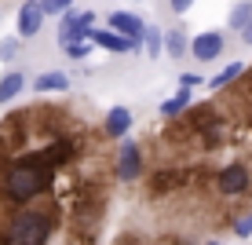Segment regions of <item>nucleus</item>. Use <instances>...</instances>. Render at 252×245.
I'll use <instances>...</instances> for the list:
<instances>
[{
	"mask_svg": "<svg viewBox=\"0 0 252 245\" xmlns=\"http://www.w3.org/2000/svg\"><path fill=\"white\" fill-rule=\"evenodd\" d=\"M55 183V169H48L40 161V154H26L19 161H11L4 169V179H0V194H4L11 205L26 209L33 198H40L44 190H51Z\"/></svg>",
	"mask_w": 252,
	"mask_h": 245,
	"instance_id": "obj_1",
	"label": "nucleus"
},
{
	"mask_svg": "<svg viewBox=\"0 0 252 245\" xmlns=\"http://www.w3.org/2000/svg\"><path fill=\"white\" fill-rule=\"evenodd\" d=\"M51 231H55V216L44 209H19L7 220L0 245H48Z\"/></svg>",
	"mask_w": 252,
	"mask_h": 245,
	"instance_id": "obj_2",
	"label": "nucleus"
},
{
	"mask_svg": "<svg viewBox=\"0 0 252 245\" xmlns=\"http://www.w3.org/2000/svg\"><path fill=\"white\" fill-rule=\"evenodd\" d=\"M95 30V11H66L63 15V26H59V44L69 48V44H81L88 40Z\"/></svg>",
	"mask_w": 252,
	"mask_h": 245,
	"instance_id": "obj_3",
	"label": "nucleus"
},
{
	"mask_svg": "<svg viewBox=\"0 0 252 245\" xmlns=\"http://www.w3.org/2000/svg\"><path fill=\"white\" fill-rule=\"evenodd\" d=\"M249 187H252V172H249V165H241V161H230L227 169L216 176V190H220V194H227V198L245 194Z\"/></svg>",
	"mask_w": 252,
	"mask_h": 245,
	"instance_id": "obj_4",
	"label": "nucleus"
},
{
	"mask_svg": "<svg viewBox=\"0 0 252 245\" xmlns=\"http://www.w3.org/2000/svg\"><path fill=\"white\" fill-rule=\"evenodd\" d=\"M223 48H227V33L223 30H205V33H197V37L190 40V55H194L197 63H216V59L223 55Z\"/></svg>",
	"mask_w": 252,
	"mask_h": 245,
	"instance_id": "obj_5",
	"label": "nucleus"
},
{
	"mask_svg": "<svg viewBox=\"0 0 252 245\" xmlns=\"http://www.w3.org/2000/svg\"><path fill=\"white\" fill-rule=\"evenodd\" d=\"M139 176H143V150H139V143L125 139V143H121V154H117V179L135 183Z\"/></svg>",
	"mask_w": 252,
	"mask_h": 245,
	"instance_id": "obj_6",
	"label": "nucleus"
},
{
	"mask_svg": "<svg viewBox=\"0 0 252 245\" xmlns=\"http://www.w3.org/2000/svg\"><path fill=\"white\" fill-rule=\"evenodd\" d=\"M106 30H114V33H121L125 40H132V44L143 48L146 26L139 22V15H132V11H114V15H110V26H106Z\"/></svg>",
	"mask_w": 252,
	"mask_h": 245,
	"instance_id": "obj_7",
	"label": "nucleus"
},
{
	"mask_svg": "<svg viewBox=\"0 0 252 245\" xmlns=\"http://www.w3.org/2000/svg\"><path fill=\"white\" fill-rule=\"evenodd\" d=\"M92 44L95 48H102V51H114V55H132V51H143L139 44H132V40H125L121 37V33H114V30H106V26H102V30H92Z\"/></svg>",
	"mask_w": 252,
	"mask_h": 245,
	"instance_id": "obj_8",
	"label": "nucleus"
},
{
	"mask_svg": "<svg viewBox=\"0 0 252 245\" xmlns=\"http://www.w3.org/2000/svg\"><path fill=\"white\" fill-rule=\"evenodd\" d=\"M15 26H19V37H37V33H40V26H44V11H40L37 0H26V4L19 7Z\"/></svg>",
	"mask_w": 252,
	"mask_h": 245,
	"instance_id": "obj_9",
	"label": "nucleus"
},
{
	"mask_svg": "<svg viewBox=\"0 0 252 245\" xmlns=\"http://www.w3.org/2000/svg\"><path fill=\"white\" fill-rule=\"evenodd\" d=\"M106 136L110 139H125L128 136V128H132V110L128 106H110V113H106Z\"/></svg>",
	"mask_w": 252,
	"mask_h": 245,
	"instance_id": "obj_10",
	"label": "nucleus"
},
{
	"mask_svg": "<svg viewBox=\"0 0 252 245\" xmlns=\"http://www.w3.org/2000/svg\"><path fill=\"white\" fill-rule=\"evenodd\" d=\"M40 161H44L48 169H59V165L73 161V143H69V139H55V143H48L44 150H40Z\"/></svg>",
	"mask_w": 252,
	"mask_h": 245,
	"instance_id": "obj_11",
	"label": "nucleus"
},
{
	"mask_svg": "<svg viewBox=\"0 0 252 245\" xmlns=\"http://www.w3.org/2000/svg\"><path fill=\"white\" fill-rule=\"evenodd\" d=\"M22 88H26V73H22V70H7V73L0 77V103L19 99Z\"/></svg>",
	"mask_w": 252,
	"mask_h": 245,
	"instance_id": "obj_12",
	"label": "nucleus"
},
{
	"mask_svg": "<svg viewBox=\"0 0 252 245\" xmlns=\"http://www.w3.org/2000/svg\"><path fill=\"white\" fill-rule=\"evenodd\" d=\"M190 103H194V92H187V88H179L176 95H172V99H164L161 103V117H179V113L183 110H190Z\"/></svg>",
	"mask_w": 252,
	"mask_h": 245,
	"instance_id": "obj_13",
	"label": "nucleus"
},
{
	"mask_svg": "<svg viewBox=\"0 0 252 245\" xmlns=\"http://www.w3.org/2000/svg\"><path fill=\"white\" fill-rule=\"evenodd\" d=\"M164 55H168V59L190 55V40H187L183 30H168V33H164Z\"/></svg>",
	"mask_w": 252,
	"mask_h": 245,
	"instance_id": "obj_14",
	"label": "nucleus"
},
{
	"mask_svg": "<svg viewBox=\"0 0 252 245\" xmlns=\"http://www.w3.org/2000/svg\"><path fill=\"white\" fill-rule=\"evenodd\" d=\"M249 22H252V0H238V4L230 7V15H227V30L241 33Z\"/></svg>",
	"mask_w": 252,
	"mask_h": 245,
	"instance_id": "obj_15",
	"label": "nucleus"
},
{
	"mask_svg": "<svg viewBox=\"0 0 252 245\" xmlns=\"http://www.w3.org/2000/svg\"><path fill=\"white\" fill-rule=\"evenodd\" d=\"M69 88V77L59 73V70H51V73H40L37 81H33V92H66Z\"/></svg>",
	"mask_w": 252,
	"mask_h": 245,
	"instance_id": "obj_16",
	"label": "nucleus"
},
{
	"mask_svg": "<svg viewBox=\"0 0 252 245\" xmlns=\"http://www.w3.org/2000/svg\"><path fill=\"white\" fill-rule=\"evenodd\" d=\"M143 55H150V59H161L164 55V30L146 26V33H143Z\"/></svg>",
	"mask_w": 252,
	"mask_h": 245,
	"instance_id": "obj_17",
	"label": "nucleus"
},
{
	"mask_svg": "<svg viewBox=\"0 0 252 245\" xmlns=\"http://www.w3.org/2000/svg\"><path fill=\"white\" fill-rule=\"evenodd\" d=\"M245 70H249L245 63H227V70H220V73H216V77H212V81H208V84H212V88L220 92V88H227L230 81H238V77L245 73Z\"/></svg>",
	"mask_w": 252,
	"mask_h": 245,
	"instance_id": "obj_18",
	"label": "nucleus"
},
{
	"mask_svg": "<svg viewBox=\"0 0 252 245\" xmlns=\"http://www.w3.org/2000/svg\"><path fill=\"white\" fill-rule=\"evenodd\" d=\"M40 4V11H44V19L48 15H66L69 7H73V0H37Z\"/></svg>",
	"mask_w": 252,
	"mask_h": 245,
	"instance_id": "obj_19",
	"label": "nucleus"
},
{
	"mask_svg": "<svg viewBox=\"0 0 252 245\" xmlns=\"http://www.w3.org/2000/svg\"><path fill=\"white\" fill-rule=\"evenodd\" d=\"M19 51H22V40H15V37L0 40V63H11V59H19Z\"/></svg>",
	"mask_w": 252,
	"mask_h": 245,
	"instance_id": "obj_20",
	"label": "nucleus"
},
{
	"mask_svg": "<svg viewBox=\"0 0 252 245\" xmlns=\"http://www.w3.org/2000/svg\"><path fill=\"white\" fill-rule=\"evenodd\" d=\"M69 59H88V51H92V40H81V44H69V48H63Z\"/></svg>",
	"mask_w": 252,
	"mask_h": 245,
	"instance_id": "obj_21",
	"label": "nucleus"
},
{
	"mask_svg": "<svg viewBox=\"0 0 252 245\" xmlns=\"http://www.w3.org/2000/svg\"><path fill=\"white\" fill-rule=\"evenodd\" d=\"M172 183H176V176H164V172H158V176H154V194H164V190H172Z\"/></svg>",
	"mask_w": 252,
	"mask_h": 245,
	"instance_id": "obj_22",
	"label": "nucleus"
},
{
	"mask_svg": "<svg viewBox=\"0 0 252 245\" xmlns=\"http://www.w3.org/2000/svg\"><path fill=\"white\" fill-rule=\"evenodd\" d=\"M179 88H187V92L201 88V73H183V77H179Z\"/></svg>",
	"mask_w": 252,
	"mask_h": 245,
	"instance_id": "obj_23",
	"label": "nucleus"
},
{
	"mask_svg": "<svg viewBox=\"0 0 252 245\" xmlns=\"http://www.w3.org/2000/svg\"><path fill=\"white\" fill-rule=\"evenodd\" d=\"M234 234H238V238H249L252 234V216H241V220L234 223Z\"/></svg>",
	"mask_w": 252,
	"mask_h": 245,
	"instance_id": "obj_24",
	"label": "nucleus"
},
{
	"mask_svg": "<svg viewBox=\"0 0 252 245\" xmlns=\"http://www.w3.org/2000/svg\"><path fill=\"white\" fill-rule=\"evenodd\" d=\"M168 7H172L176 15H187L190 7H194V0H168Z\"/></svg>",
	"mask_w": 252,
	"mask_h": 245,
	"instance_id": "obj_25",
	"label": "nucleus"
},
{
	"mask_svg": "<svg viewBox=\"0 0 252 245\" xmlns=\"http://www.w3.org/2000/svg\"><path fill=\"white\" fill-rule=\"evenodd\" d=\"M241 44H252V22L245 26V30H241Z\"/></svg>",
	"mask_w": 252,
	"mask_h": 245,
	"instance_id": "obj_26",
	"label": "nucleus"
},
{
	"mask_svg": "<svg viewBox=\"0 0 252 245\" xmlns=\"http://www.w3.org/2000/svg\"><path fill=\"white\" fill-rule=\"evenodd\" d=\"M205 245H220V242H205Z\"/></svg>",
	"mask_w": 252,
	"mask_h": 245,
	"instance_id": "obj_27",
	"label": "nucleus"
},
{
	"mask_svg": "<svg viewBox=\"0 0 252 245\" xmlns=\"http://www.w3.org/2000/svg\"><path fill=\"white\" fill-rule=\"evenodd\" d=\"M121 245H135V242H121Z\"/></svg>",
	"mask_w": 252,
	"mask_h": 245,
	"instance_id": "obj_28",
	"label": "nucleus"
}]
</instances>
